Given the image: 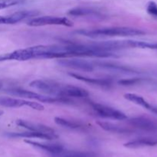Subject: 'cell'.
<instances>
[{
  "mask_svg": "<svg viewBox=\"0 0 157 157\" xmlns=\"http://www.w3.org/2000/svg\"><path fill=\"white\" fill-rule=\"evenodd\" d=\"M69 15L72 16H89V15H101L100 11L94 8L89 7H76L70 9L67 12Z\"/></svg>",
  "mask_w": 157,
  "mask_h": 157,
  "instance_id": "cell-16",
  "label": "cell"
},
{
  "mask_svg": "<svg viewBox=\"0 0 157 157\" xmlns=\"http://www.w3.org/2000/svg\"><path fill=\"white\" fill-rule=\"evenodd\" d=\"M90 106L94 111L101 117L116 121H124L127 118L125 113L113 107L94 102H90Z\"/></svg>",
  "mask_w": 157,
  "mask_h": 157,
  "instance_id": "cell-4",
  "label": "cell"
},
{
  "mask_svg": "<svg viewBox=\"0 0 157 157\" xmlns=\"http://www.w3.org/2000/svg\"><path fill=\"white\" fill-rule=\"evenodd\" d=\"M77 34L92 38H107V37H129L145 35L146 32L141 29L130 27H110L98 29H81L76 31Z\"/></svg>",
  "mask_w": 157,
  "mask_h": 157,
  "instance_id": "cell-2",
  "label": "cell"
},
{
  "mask_svg": "<svg viewBox=\"0 0 157 157\" xmlns=\"http://www.w3.org/2000/svg\"><path fill=\"white\" fill-rule=\"evenodd\" d=\"M7 136L12 138H26V139H41L48 140H52L58 138V136H54V135L48 134V133H39V132L34 131H25L20 132V133H9Z\"/></svg>",
  "mask_w": 157,
  "mask_h": 157,
  "instance_id": "cell-10",
  "label": "cell"
},
{
  "mask_svg": "<svg viewBox=\"0 0 157 157\" xmlns=\"http://www.w3.org/2000/svg\"><path fill=\"white\" fill-rule=\"evenodd\" d=\"M147 11L150 15L157 18V4L155 2H149L147 6Z\"/></svg>",
  "mask_w": 157,
  "mask_h": 157,
  "instance_id": "cell-22",
  "label": "cell"
},
{
  "mask_svg": "<svg viewBox=\"0 0 157 157\" xmlns=\"http://www.w3.org/2000/svg\"><path fill=\"white\" fill-rule=\"evenodd\" d=\"M148 110H150V111H151L152 113H155V114L157 115V106L151 105V106H150V109H149Z\"/></svg>",
  "mask_w": 157,
  "mask_h": 157,
  "instance_id": "cell-23",
  "label": "cell"
},
{
  "mask_svg": "<svg viewBox=\"0 0 157 157\" xmlns=\"http://www.w3.org/2000/svg\"><path fill=\"white\" fill-rule=\"evenodd\" d=\"M132 127L146 132H157V121L145 117H136L129 120Z\"/></svg>",
  "mask_w": 157,
  "mask_h": 157,
  "instance_id": "cell-6",
  "label": "cell"
},
{
  "mask_svg": "<svg viewBox=\"0 0 157 157\" xmlns=\"http://www.w3.org/2000/svg\"><path fill=\"white\" fill-rule=\"evenodd\" d=\"M39 12L35 10H25L15 12L7 16H0V25H13L26 18L36 17Z\"/></svg>",
  "mask_w": 157,
  "mask_h": 157,
  "instance_id": "cell-7",
  "label": "cell"
},
{
  "mask_svg": "<svg viewBox=\"0 0 157 157\" xmlns=\"http://www.w3.org/2000/svg\"><path fill=\"white\" fill-rule=\"evenodd\" d=\"M144 81L142 78H130V79H123L119 81V84L124 86H131L137 84Z\"/></svg>",
  "mask_w": 157,
  "mask_h": 157,
  "instance_id": "cell-21",
  "label": "cell"
},
{
  "mask_svg": "<svg viewBox=\"0 0 157 157\" xmlns=\"http://www.w3.org/2000/svg\"><path fill=\"white\" fill-rule=\"evenodd\" d=\"M156 145H157V136L156 137H146L134 140L126 143L124 144V147L130 149H136L145 147H153V146Z\"/></svg>",
  "mask_w": 157,
  "mask_h": 157,
  "instance_id": "cell-13",
  "label": "cell"
},
{
  "mask_svg": "<svg viewBox=\"0 0 157 157\" xmlns=\"http://www.w3.org/2000/svg\"><path fill=\"white\" fill-rule=\"evenodd\" d=\"M16 124L19 127H23L28 130L34 132H39V133H48V134L54 135V136H58L55 133V130L52 127L46 126L44 124H39L36 122H32V121H25V120H17Z\"/></svg>",
  "mask_w": 157,
  "mask_h": 157,
  "instance_id": "cell-9",
  "label": "cell"
},
{
  "mask_svg": "<svg viewBox=\"0 0 157 157\" xmlns=\"http://www.w3.org/2000/svg\"><path fill=\"white\" fill-rule=\"evenodd\" d=\"M98 124L106 131L111 132V133H127L132 132V130L127 128V127H122L118 124H113L110 122H105V121H98Z\"/></svg>",
  "mask_w": 157,
  "mask_h": 157,
  "instance_id": "cell-15",
  "label": "cell"
},
{
  "mask_svg": "<svg viewBox=\"0 0 157 157\" xmlns=\"http://www.w3.org/2000/svg\"><path fill=\"white\" fill-rule=\"evenodd\" d=\"M28 25L32 27L45 25H62L67 27H72L73 22L65 17L57 16H41L35 17L29 20L27 23Z\"/></svg>",
  "mask_w": 157,
  "mask_h": 157,
  "instance_id": "cell-3",
  "label": "cell"
},
{
  "mask_svg": "<svg viewBox=\"0 0 157 157\" xmlns=\"http://www.w3.org/2000/svg\"><path fill=\"white\" fill-rule=\"evenodd\" d=\"M29 85L46 95L57 98L69 99L70 98H85L89 96V92L82 87L61 84L52 80H35Z\"/></svg>",
  "mask_w": 157,
  "mask_h": 157,
  "instance_id": "cell-1",
  "label": "cell"
},
{
  "mask_svg": "<svg viewBox=\"0 0 157 157\" xmlns=\"http://www.w3.org/2000/svg\"><path fill=\"white\" fill-rule=\"evenodd\" d=\"M0 106L4 107H10V108L29 107L38 111L44 110V106L41 105L39 103L24 99L10 98V97H0Z\"/></svg>",
  "mask_w": 157,
  "mask_h": 157,
  "instance_id": "cell-5",
  "label": "cell"
},
{
  "mask_svg": "<svg viewBox=\"0 0 157 157\" xmlns=\"http://www.w3.org/2000/svg\"><path fill=\"white\" fill-rule=\"evenodd\" d=\"M69 75L72 78H75L77 80L83 81V82L87 83V84H94V85L101 86V87H110L112 84V81L109 79H103V78H94L90 77L83 76V75H78L75 73H69Z\"/></svg>",
  "mask_w": 157,
  "mask_h": 157,
  "instance_id": "cell-12",
  "label": "cell"
},
{
  "mask_svg": "<svg viewBox=\"0 0 157 157\" xmlns=\"http://www.w3.org/2000/svg\"><path fill=\"white\" fill-rule=\"evenodd\" d=\"M2 113H3V111L0 110V116H1V115H2Z\"/></svg>",
  "mask_w": 157,
  "mask_h": 157,
  "instance_id": "cell-24",
  "label": "cell"
},
{
  "mask_svg": "<svg viewBox=\"0 0 157 157\" xmlns=\"http://www.w3.org/2000/svg\"><path fill=\"white\" fill-rule=\"evenodd\" d=\"M93 64L94 67H101V68L107 69V70H113L116 71H121V72H127V73H136V71L133 68H131L130 67L127 66L121 65L118 64H114L111 62H104V61H97L94 62Z\"/></svg>",
  "mask_w": 157,
  "mask_h": 157,
  "instance_id": "cell-14",
  "label": "cell"
},
{
  "mask_svg": "<svg viewBox=\"0 0 157 157\" xmlns=\"http://www.w3.org/2000/svg\"><path fill=\"white\" fill-rule=\"evenodd\" d=\"M25 2V0H0V9H7L12 6L20 5Z\"/></svg>",
  "mask_w": 157,
  "mask_h": 157,
  "instance_id": "cell-20",
  "label": "cell"
},
{
  "mask_svg": "<svg viewBox=\"0 0 157 157\" xmlns=\"http://www.w3.org/2000/svg\"><path fill=\"white\" fill-rule=\"evenodd\" d=\"M25 142L29 145L32 146V147H35V148L40 149V150H44V151L50 153L52 156L60 153L64 149L63 146L58 144H45V143L37 142V141L31 140H25Z\"/></svg>",
  "mask_w": 157,
  "mask_h": 157,
  "instance_id": "cell-11",
  "label": "cell"
},
{
  "mask_svg": "<svg viewBox=\"0 0 157 157\" xmlns=\"http://www.w3.org/2000/svg\"><path fill=\"white\" fill-rule=\"evenodd\" d=\"M124 97L127 101H130L132 103H134L135 104H137V105L140 106V107H144V108L147 109V110H149L150 106H151V104L149 102H147L142 96H140V95L136 94L127 93L125 94Z\"/></svg>",
  "mask_w": 157,
  "mask_h": 157,
  "instance_id": "cell-19",
  "label": "cell"
},
{
  "mask_svg": "<svg viewBox=\"0 0 157 157\" xmlns=\"http://www.w3.org/2000/svg\"><path fill=\"white\" fill-rule=\"evenodd\" d=\"M53 157H97L96 154L93 153L87 152L73 151V150H67L65 149L57 154L52 155Z\"/></svg>",
  "mask_w": 157,
  "mask_h": 157,
  "instance_id": "cell-18",
  "label": "cell"
},
{
  "mask_svg": "<svg viewBox=\"0 0 157 157\" xmlns=\"http://www.w3.org/2000/svg\"><path fill=\"white\" fill-rule=\"evenodd\" d=\"M58 64L62 67H69V68L81 70L84 71H92L94 69L93 63L81 59H70V58H61L58 61Z\"/></svg>",
  "mask_w": 157,
  "mask_h": 157,
  "instance_id": "cell-8",
  "label": "cell"
},
{
  "mask_svg": "<svg viewBox=\"0 0 157 157\" xmlns=\"http://www.w3.org/2000/svg\"><path fill=\"white\" fill-rule=\"evenodd\" d=\"M55 122L58 125L61 126V127H67L69 129H73V130H84L85 129V126L82 123L79 121H73V120L67 119V118L60 117H55Z\"/></svg>",
  "mask_w": 157,
  "mask_h": 157,
  "instance_id": "cell-17",
  "label": "cell"
}]
</instances>
